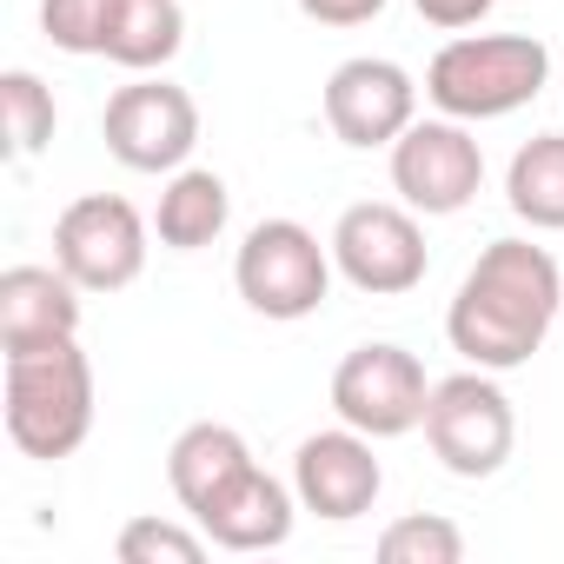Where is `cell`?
Returning <instances> with one entry per match:
<instances>
[{
  "instance_id": "cell-14",
  "label": "cell",
  "mask_w": 564,
  "mask_h": 564,
  "mask_svg": "<svg viewBox=\"0 0 564 564\" xmlns=\"http://www.w3.org/2000/svg\"><path fill=\"white\" fill-rule=\"evenodd\" d=\"M54 339H80V286L61 265H8L0 272V352Z\"/></svg>"
},
{
  "instance_id": "cell-23",
  "label": "cell",
  "mask_w": 564,
  "mask_h": 564,
  "mask_svg": "<svg viewBox=\"0 0 564 564\" xmlns=\"http://www.w3.org/2000/svg\"><path fill=\"white\" fill-rule=\"evenodd\" d=\"M300 14L319 28H372L386 14V0H300Z\"/></svg>"
},
{
  "instance_id": "cell-3",
  "label": "cell",
  "mask_w": 564,
  "mask_h": 564,
  "mask_svg": "<svg viewBox=\"0 0 564 564\" xmlns=\"http://www.w3.org/2000/svg\"><path fill=\"white\" fill-rule=\"evenodd\" d=\"M551 87V47L538 34H458L425 67V100L465 127L505 120Z\"/></svg>"
},
{
  "instance_id": "cell-5",
  "label": "cell",
  "mask_w": 564,
  "mask_h": 564,
  "mask_svg": "<svg viewBox=\"0 0 564 564\" xmlns=\"http://www.w3.org/2000/svg\"><path fill=\"white\" fill-rule=\"evenodd\" d=\"M425 445L452 478H498L511 445H518V412L498 386V372H452L432 379V405H425Z\"/></svg>"
},
{
  "instance_id": "cell-12",
  "label": "cell",
  "mask_w": 564,
  "mask_h": 564,
  "mask_svg": "<svg viewBox=\"0 0 564 564\" xmlns=\"http://www.w3.org/2000/svg\"><path fill=\"white\" fill-rule=\"evenodd\" d=\"M379 438L352 432V425H333V432H313L300 438L293 452V491H300V511L326 518V524H352L379 505L386 491V465L372 458Z\"/></svg>"
},
{
  "instance_id": "cell-15",
  "label": "cell",
  "mask_w": 564,
  "mask_h": 564,
  "mask_svg": "<svg viewBox=\"0 0 564 564\" xmlns=\"http://www.w3.org/2000/svg\"><path fill=\"white\" fill-rule=\"evenodd\" d=\"M246 465H259L252 458V445L232 432V425H219V419H199V425H186L173 445H166V485H173V498L199 518Z\"/></svg>"
},
{
  "instance_id": "cell-11",
  "label": "cell",
  "mask_w": 564,
  "mask_h": 564,
  "mask_svg": "<svg viewBox=\"0 0 564 564\" xmlns=\"http://www.w3.org/2000/svg\"><path fill=\"white\" fill-rule=\"evenodd\" d=\"M319 107H326V127L339 147L372 153V147H392L419 120V80L386 54H352L333 67Z\"/></svg>"
},
{
  "instance_id": "cell-24",
  "label": "cell",
  "mask_w": 564,
  "mask_h": 564,
  "mask_svg": "<svg viewBox=\"0 0 564 564\" xmlns=\"http://www.w3.org/2000/svg\"><path fill=\"white\" fill-rule=\"evenodd\" d=\"M412 8H419L432 28H445V34H465V28H478V21L491 14V0H412Z\"/></svg>"
},
{
  "instance_id": "cell-17",
  "label": "cell",
  "mask_w": 564,
  "mask_h": 564,
  "mask_svg": "<svg viewBox=\"0 0 564 564\" xmlns=\"http://www.w3.org/2000/svg\"><path fill=\"white\" fill-rule=\"evenodd\" d=\"M186 47V8L180 0H113L107 61L127 74H160Z\"/></svg>"
},
{
  "instance_id": "cell-6",
  "label": "cell",
  "mask_w": 564,
  "mask_h": 564,
  "mask_svg": "<svg viewBox=\"0 0 564 564\" xmlns=\"http://www.w3.org/2000/svg\"><path fill=\"white\" fill-rule=\"evenodd\" d=\"M326 246H333L339 279H346V286H359V293H372V300H399V293L425 286V265H432L425 226H419V213L405 199L399 206L392 199L346 206Z\"/></svg>"
},
{
  "instance_id": "cell-19",
  "label": "cell",
  "mask_w": 564,
  "mask_h": 564,
  "mask_svg": "<svg viewBox=\"0 0 564 564\" xmlns=\"http://www.w3.org/2000/svg\"><path fill=\"white\" fill-rule=\"evenodd\" d=\"M0 120H8V153L14 160H34L54 140V127H61L54 87L41 74H28V67H8V74H0Z\"/></svg>"
},
{
  "instance_id": "cell-10",
  "label": "cell",
  "mask_w": 564,
  "mask_h": 564,
  "mask_svg": "<svg viewBox=\"0 0 564 564\" xmlns=\"http://www.w3.org/2000/svg\"><path fill=\"white\" fill-rule=\"evenodd\" d=\"M392 193L419 213V219H452L478 199L485 186V147L471 140L465 120L438 113V120H412L392 147Z\"/></svg>"
},
{
  "instance_id": "cell-2",
  "label": "cell",
  "mask_w": 564,
  "mask_h": 564,
  "mask_svg": "<svg viewBox=\"0 0 564 564\" xmlns=\"http://www.w3.org/2000/svg\"><path fill=\"white\" fill-rule=\"evenodd\" d=\"M0 419L21 458H74L94 432V366L80 339L0 352Z\"/></svg>"
},
{
  "instance_id": "cell-21",
  "label": "cell",
  "mask_w": 564,
  "mask_h": 564,
  "mask_svg": "<svg viewBox=\"0 0 564 564\" xmlns=\"http://www.w3.org/2000/svg\"><path fill=\"white\" fill-rule=\"evenodd\" d=\"M206 544H213L206 531H186L173 518H127L113 538V557L120 564H199Z\"/></svg>"
},
{
  "instance_id": "cell-9",
  "label": "cell",
  "mask_w": 564,
  "mask_h": 564,
  "mask_svg": "<svg viewBox=\"0 0 564 564\" xmlns=\"http://www.w3.org/2000/svg\"><path fill=\"white\" fill-rule=\"evenodd\" d=\"M100 140L127 173H180L199 147V100L160 74H133L100 113Z\"/></svg>"
},
{
  "instance_id": "cell-22",
  "label": "cell",
  "mask_w": 564,
  "mask_h": 564,
  "mask_svg": "<svg viewBox=\"0 0 564 564\" xmlns=\"http://www.w3.org/2000/svg\"><path fill=\"white\" fill-rule=\"evenodd\" d=\"M107 28H113V0H41V34L61 54H107Z\"/></svg>"
},
{
  "instance_id": "cell-20",
  "label": "cell",
  "mask_w": 564,
  "mask_h": 564,
  "mask_svg": "<svg viewBox=\"0 0 564 564\" xmlns=\"http://www.w3.org/2000/svg\"><path fill=\"white\" fill-rule=\"evenodd\" d=\"M465 531L438 511H405L379 531V564H458Z\"/></svg>"
},
{
  "instance_id": "cell-4",
  "label": "cell",
  "mask_w": 564,
  "mask_h": 564,
  "mask_svg": "<svg viewBox=\"0 0 564 564\" xmlns=\"http://www.w3.org/2000/svg\"><path fill=\"white\" fill-rule=\"evenodd\" d=\"M333 246H319L313 226L300 219H259L239 252H232V286L239 300L259 313V319H279V326H293V319H313L333 293Z\"/></svg>"
},
{
  "instance_id": "cell-18",
  "label": "cell",
  "mask_w": 564,
  "mask_h": 564,
  "mask_svg": "<svg viewBox=\"0 0 564 564\" xmlns=\"http://www.w3.org/2000/svg\"><path fill=\"white\" fill-rule=\"evenodd\" d=\"M505 206L531 232H564V133H531L505 166Z\"/></svg>"
},
{
  "instance_id": "cell-7",
  "label": "cell",
  "mask_w": 564,
  "mask_h": 564,
  "mask_svg": "<svg viewBox=\"0 0 564 564\" xmlns=\"http://www.w3.org/2000/svg\"><path fill=\"white\" fill-rule=\"evenodd\" d=\"M425 405H432V379H425L419 352H405L392 339L352 346L333 372V412H339V425H352L366 438L425 432Z\"/></svg>"
},
{
  "instance_id": "cell-1",
  "label": "cell",
  "mask_w": 564,
  "mask_h": 564,
  "mask_svg": "<svg viewBox=\"0 0 564 564\" xmlns=\"http://www.w3.org/2000/svg\"><path fill=\"white\" fill-rule=\"evenodd\" d=\"M564 306V272L531 239H491L445 306V339L478 372H518L544 352Z\"/></svg>"
},
{
  "instance_id": "cell-13",
  "label": "cell",
  "mask_w": 564,
  "mask_h": 564,
  "mask_svg": "<svg viewBox=\"0 0 564 564\" xmlns=\"http://www.w3.org/2000/svg\"><path fill=\"white\" fill-rule=\"evenodd\" d=\"M293 518H300L293 478H272L265 465H246L193 524H199L219 551H279V544L293 538Z\"/></svg>"
},
{
  "instance_id": "cell-8",
  "label": "cell",
  "mask_w": 564,
  "mask_h": 564,
  "mask_svg": "<svg viewBox=\"0 0 564 564\" xmlns=\"http://www.w3.org/2000/svg\"><path fill=\"white\" fill-rule=\"evenodd\" d=\"M54 265L80 293H127L147 272V219L120 193H80L54 219Z\"/></svg>"
},
{
  "instance_id": "cell-16",
  "label": "cell",
  "mask_w": 564,
  "mask_h": 564,
  "mask_svg": "<svg viewBox=\"0 0 564 564\" xmlns=\"http://www.w3.org/2000/svg\"><path fill=\"white\" fill-rule=\"evenodd\" d=\"M226 219H232V193H226V180H219L213 166H180V173H166L160 206H153V232H160L166 252H199V246H213V239L226 232Z\"/></svg>"
}]
</instances>
